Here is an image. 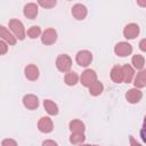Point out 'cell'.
<instances>
[{
	"mask_svg": "<svg viewBox=\"0 0 146 146\" xmlns=\"http://www.w3.org/2000/svg\"><path fill=\"white\" fill-rule=\"evenodd\" d=\"M23 105L27 108V110H35L39 106V99L35 95L32 94H27L23 97Z\"/></svg>",
	"mask_w": 146,
	"mask_h": 146,
	"instance_id": "cell-10",
	"label": "cell"
},
{
	"mask_svg": "<svg viewBox=\"0 0 146 146\" xmlns=\"http://www.w3.org/2000/svg\"><path fill=\"white\" fill-rule=\"evenodd\" d=\"M23 13H24V16L30 18V19H34L38 15V5L34 3V2H29L24 6V9H23Z\"/></svg>",
	"mask_w": 146,
	"mask_h": 146,
	"instance_id": "cell-14",
	"label": "cell"
},
{
	"mask_svg": "<svg viewBox=\"0 0 146 146\" xmlns=\"http://www.w3.org/2000/svg\"><path fill=\"white\" fill-rule=\"evenodd\" d=\"M0 38H2V40L6 43L10 44V46H14L16 43V41H17V39L15 38V35L13 33H10L9 30L6 26H3V25L0 26Z\"/></svg>",
	"mask_w": 146,
	"mask_h": 146,
	"instance_id": "cell-12",
	"label": "cell"
},
{
	"mask_svg": "<svg viewBox=\"0 0 146 146\" xmlns=\"http://www.w3.org/2000/svg\"><path fill=\"white\" fill-rule=\"evenodd\" d=\"M145 71L143 70V71H140L139 73H137V75H136V78H135V82H133V84H135V87L137 88V89H139V88H144L145 86H146V79H145Z\"/></svg>",
	"mask_w": 146,
	"mask_h": 146,
	"instance_id": "cell-20",
	"label": "cell"
},
{
	"mask_svg": "<svg viewBox=\"0 0 146 146\" xmlns=\"http://www.w3.org/2000/svg\"><path fill=\"white\" fill-rule=\"evenodd\" d=\"M125 98L129 103L131 104H137L140 102V99L143 98V92L137 89V88H133V89H129L125 94Z\"/></svg>",
	"mask_w": 146,
	"mask_h": 146,
	"instance_id": "cell-11",
	"label": "cell"
},
{
	"mask_svg": "<svg viewBox=\"0 0 146 146\" xmlns=\"http://www.w3.org/2000/svg\"><path fill=\"white\" fill-rule=\"evenodd\" d=\"M64 80H65V83L67 86H75L78 83V81H79V76H78V74L75 72H71L70 71V72H67L65 74Z\"/></svg>",
	"mask_w": 146,
	"mask_h": 146,
	"instance_id": "cell-22",
	"label": "cell"
},
{
	"mask_svg": "<svg viewBox=\"0 0 146 146\" xmlns=\"http://www.w3.org/2000/svg\"><path fill=\"white\" fill-rule=\"evenodd\" d=\"M43 107L49 115H57L58 114V106L50 99H46L43 102Z\"/></svg>",
	"mask_w": 146,
	"mask_h": 146,
	"instance_id": "cell-17",
	"label": "cell"
},
{
	"mask_svg": "<svg viewBox=\"0 0 146 146\" xmlns=\"http://www.w3.org/2000/svg\"><path fill=\"white\" fill-rule=\"evenodd\" d=\"M27 35L31 39H36L38 36L41 35V29L39 26H36V25H33L27 30Z\"/></svg>",
	"mask_w": 146,
	"mask_h": 146,
	"instance_id": "cell-24",
	"label": "cell"
},
{
	"mask_svg": "<svg viewBox=\"0 0 146 146\" xmlns=\"http://www.w3.org/2000/svg\"><path fill=\"white\" fill-rule=\"evenodd\" d=\"M75 60H76V63L80 66H84L86 67V66H88L91 63V60H92V54L89 50H80L76 54Z\"/></svg>",
	"mask_w": 146,
	"mask_h": 146,
	"instance_id": "cell-6",
	"label": "cell"
},
{
	"mask_svg": "<svg viewBox=\"0 0 146 146\" xmlns=\"http://www.w3.org/2000/svg\"><path fill=\"white\" fill-rule=\"evenodd\" d=\"M24 74L26 76L27 80L30 81H35L39 78V68L36 65L34 64H29L27 66H25L24 68Z\"/></svg>",
	"mask_w": 146,
	"mask_h": 146,
	"instance_id": "cell-13",
	"label": "cell"
},
{
	"mask_svg": "<svg viewBox=\"0 0 146 146\" xmlns=\"http://www.w3.org/2000/svg\"><path fill=\"white\" fill-rule=\"evenodd\" d=\"M103 90H104V86H103V83L99 82L98 80H97L96 82H94V83L89 87V92H90V95H92V96H98V95H100V94L103 92Z\"/></svg>",
	"mask_w": 146,
	"mask_h": 146,
	"instance_id": "cell-21",
	"label": "cell"
},
{
	"mask_svg": "<svg viewBox=\"0 0 146 146\" xmlns=\"http://www.w3.org/2000/svg\"><path fill=\"white\" fill-rule=\"evenodd\" d=\"M80 80H81V84L82 86L89 88L94 82L97 81V73L91 68H87L84 72H82Z\"/></svg>",
	"mask_w": 146,
	"mask_h": 146,
	"instance_id": "cell-3",
	"label": "cell"
},
{
	"mask_svg": "<svg viewBox=\"0 0 146 146\" xmlns=\"http://www.w3.org/2000/svg\"><path fill=\"white\" fill-rule=\"evenodd\" d=\"M131 63H132L135 68L143 71V68L145 66V58H144L143 55H133V57L131 59Z\"/></svg>",
	"mask_w": 146,
	"mask_h": 146,
	"instance_id": "cell-19",
	"label": "cell"
},
{
	"mask_svg": "<svg viewBox=\"0 0 146 146\" xmlns=\"http://www.w3.org/2000/svg\"><path fill=\"white\" fill-rule=\"evenodd\" d=\"M41 146H58V145H57V143H56L55 140L47 139V140H44V141L42 143V145H41Z\"/></svg>",
	"mask_w": 146,
	"mask_h": 146,
	"instance_id": "cell-28",
	"label": "cell"
},
{
	"mask_svg": "<svg viewBox=\"0 0 146 146\" xmlns=\"http://www.w3.org/2000/svg\"><path fill=\"white\" fill-rule=\"evenodd\" d=\"M129 140H130V146H143V145H141V144H139V143H138V141H137L132 136H130V137H129Z\"/></svg>",
	"mask_w": 146,
	"mask_h": 146,
	"instance_id": "cell-29",
	"label": "cell"
},
{
	"mask_svg": "<svg viewBox=\"0 0 146 146\" xmlns=\"http://www.w3.org/2000/svg\"><path fill=\"white\" fill-rule=\"evenodd\" d=\"M7 51H8V44L3 40H0V55H5L7 54Z\"/></svg>",
	"mask_w": 146,
	"mask_h": 146,
	"instance_id": "cell-27",
	"label": "cell"
},
{
	"mask_svg": "<svg viewBox=\"0 0 146 146\" xmlns=\"http://www.w3.org/2000/svg\"><path fill=\"white\" fill-rule=\"evenodd\" d=\"M121 67H122V73H123V81L125 83H130L132 81V79H133V75H135L133 68L129 64H125V65H123Z\"/></svg>",
	"mask_w": 146,
	"mask_h": 146,
	"instance_id": "cell-16",
	"label": "cell"
},
{
	"mask_svg": "<svg viewBox=\"0 0 146 146\" xmlns=\"http://www.w3.org/2000/svg\"><path fill=\"white\" fill-rule=\"evenodd\" d=\"M139 48H140L143 51H146V39H143V40L139 42Z\"/></svg>",
	"mask_w": 146,
	"mask_h": 146,
	"instance_id": "cell-30",
	"label": "cell"
},
{
	"mask_svg": "<svg viewBox=\"0 0 146 146\" xmlns=\"http://www.w3.org/2000/svg\"><path fill=\"white\" fill-rule=\"evenodd\" d=\"M86 137L83 133H76V132H73L71 136H70V143L73 144V145H79V144H82L84 141Z\"/></svg>",
	"mask_w": 146,
	"mask_h": 146,
	"instance_id": "cell-23",
	"label": "cell"
},
{
	"mask_svg": "<svg viewBox=\"0 0 146 146\" xmlns=\"http://www.w3.org/2000/svg\"><path fill=\"white\" fill-rule=\"evenodd\" d=\"M38 129H39L41 132H43V133H49V132H51L52 129H54V123H52L51 119L48 117V116L41 117V119L39 120V122H38Z\"/></svg>",
	"mask_w": 146,
	"mask_h": 146,
	"instance_id": "cell-8",
	"label": "cell"
},
{
	"mask_svg": "<svg viewBox=\"0 0 146 146\" xmlns=\"http://www.w3.org/2000/svg\"><path fill=\"white\" fill-rule=\"evenodd\" d=\"M9 29L14 33L16 39L24 40V38H25V29H24V25H23V23L21 21L15 19V18L10 19L9 21Z\"/></svg>",
	"mask_w": 146,
	"mask_h": 146,
	"instance_id": "cell-1",
	"label": "cell"
},
{
	"mask_svg": "<svg viewBox=\"0 0 146 146\" xmlns=\"http://www.w3.org/2000/svg\"><path fill=\"white\" fill-rule=\"evenodd\" d=\"M56 66H57V68L60 72H64V73L70 72V70L72 67V59H71V57L68 55L60 54L57 57V59H56Z\"/></svg>",
	"mask_w": 146,
	"mask_h": 146,
	"instance_id": "cell-2",
	"label": "cell"
},
{
	"mask_svg": "<svg viewBox=\"0 0 146 146\" xmlns=\"http://www.w3.org/2000/svg\"><path fill=\"white\" fill-rule=\"evenodd\" d=\"M80 146H92V145H88V144H84V145H82V144H81Z\"/></svg>",
	"mask_w": 146,
	"mask_h": 146,
	"instance_id": "cell-31",
	"label": "cell"
},
{
	"mask_svg": "<svg viewBox=\"0 0 146 146\" xmlns=\"http://www.w3.org/2000/svg\"><path fill=\"white\" fill-rule=\"evenodd\" d=\"M57 40V32L54 29H46L41 34V41L46 46L55 43Z\"/></svg>",
	"mask_w": 146,
	"mask_h": 146,
	"instance_id": "cell-4",
	"label": "cell"
},
{
	"mask_svg": "<svg viewBox=\"0 0 146 146\" xmlns=\"http://www.w3.org/2000/svg\"><path fill=\"white\" fill-rule=\"evenodd\" d=\"M111 79L115 83H121L123 82V73H122V67L120 65H115L111 70Z\"/></svg>",
	"mask_w": 146,
	"mask_h": 146,
	"instance_id": "cell-15",
	"label": "cell"
},
{
	"mask_svg": "<svg viewBox=\"0 0 146 146\" xmlns=\"http://www.w3.org/2000/svg\"><path fill=\"white\" fill-rule=\"evenodd\" d=\"M114 52H115L117 56H120V57L129 56V55H131V52H132V46H131L130 43H128V42H124V41L119 42V43L114 47Z\"/></svg>",
	"mask_w": 146,
	"mask_h": 146,
	"instance_id": "cell-5",
	"label": "cell"
},
{
	"mask_svg": "<svg viewBox=\"0 0 146 146\" xmlns=\"http://www.w3.org/2000/svg\"><path fill=\"white\" fill-rule=\"evenodd\" d=\"M139 34V26L135 23H130V24H127L125 27L123 29V35L125 39L128 40H132L135 39L137 35Z\"/></svg>",
	"mask_w": 146,
	"mask_h": 146,
	"instance_id": "cell-7",
	"label": "cell"
},
{
	"mask_svg": "<svg viewBox=\"0 0 146 146\" xmlns=\"http://www.w3.org/2000/svg\"><path fill=\"white\" fill-rule=\"evenodd\" d=\"M40 6H42V7H44V8H52V7H55L56 6V1L55 0H41V1H39L38 2Z\"/></svg>",
	"mask_w": 146,
	"mask_h": 146,
	"instance_id": "cell-25",
	"label": "cell"
},
{
	"mask_svg": "<svg viewBox=\"0 0 146 146\" xmlns=\"http://www.w3.org/2000/svg\"><path fill=\"white\" fill-rule=\"evenodd\" d=\"M88 14V10H87V7L82 3H75L73 7H72V15L75 19L78 21H81V19H84L86 16Z\"/></svg>",
	"mask_w": 146,
	"mask_h": 146,
	"instance_id": "cell-9",
	"label": "cell"
},
{
	"mask_svg": "<svg viewBox=\"0 0 146 146\" xmlns=\"http://www.w3.org/2000/svg\"><path fill=\"white\" fill-rule=\"evenodd\" d=\"M1 146H17V143H16V140H14L11 138H6L2 140Z\"/></svg>",
	"mask_w": 146,
	"mask_h": 146,
	"instance_id": "cell-26",
	"label": "cell"
},
{
	"mask_svg": "<svg viewBox=\"0 0 146 146\" xmlns=\"http://www.w3.org/2000/svg\"><path fill=\"white\" fill-rule=\"evenodd\" d=\"M70 130L72 131V133L73 132H76V133H83V131H84V123L82 122V121H80V120H72L71 122H70Z\"/></svg>",
	"mask_w": 146,
	"mask_h": 146,
	"instance_id": "cell-18",
	"label": "cell"
}]
</instances>
